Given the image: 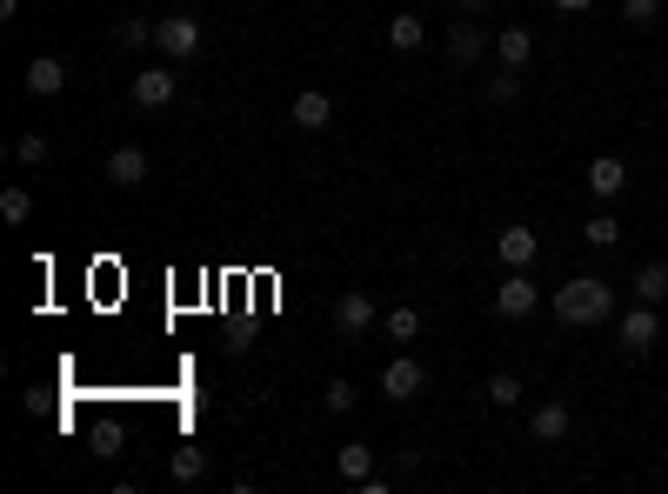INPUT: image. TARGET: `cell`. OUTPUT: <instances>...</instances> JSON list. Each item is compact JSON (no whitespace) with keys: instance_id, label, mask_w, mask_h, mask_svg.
Returning a JSON list of instances; mask_svg holds the SVG:
<instances>
[{"instance_id":"18","label":"cell","mask_w":668,"mask_h":494,"mask_svg":"<svg viewBox=\"0 0 668 494\" xmlns=\"http://www.w3.org/2000/svg\"><path fill=\"white\" fill-rule=\"evenodd\" d=\"M381 335H388V341H401V348H414V335H422V307H414V301L388 307V314H381Z\"/></svg>"},{"instance_id":"19","label":"cell","mask_w":668,"mask_h":494,"mask_svg":"<svg viewBox=\"0 0 668 494\" xmlns=\"http://www.w3.org/2000/svg\"><path fill=\"white\" fill-rule=\"evenodd\" d=\"M581 240L602 247V255H609V247H622V214H615V207H595L589 221H581Z\"/></svg>"},{"instance_id":"21","label":"cell","mask_w":668,"mask_h":494,"mask_svg":"<svg viewBox=\"0 0 668 494\" xmlns=\"http://www.w3.org/2000/svg\"><path fill=\"white\" fill-rule=\"evenodd\" d=\"M481 94H488L494 108H515V101H522V67H494Z\"/></svg>"},{"instance_id":"3","label":"cell","mask_w":668,"mask_h":494,"mask_svg":"<svg viewBox=\"0 0 668 494\" xmlns=\"http://www.w3.org/2000/svg\"><path fill=\"white\" fill-rule=\"evenodd\" d=\"M535 307H542L535 274H528V268H509V274H501V288H494V314H501V321H528Z\"/></svg>"},{"instance_id":"7","label":"cell","mask_w":668,"mask_h":494,"mask_svg":"<svg viewBox=\"0 0 668 494\" xmlns=\"http://www.w3.org/2000/svg\"><path fill=\"white\" fill-rule=\"evenodd\" d=\"M488 54H494V41H488V27H481L475 14H461V21L448 27V60H455V67H481Z\"/></svg>"},{"instance_id":"24","label":"cell","mask_w":668,"mask_h":494,"mask_svg":"<svg viewBox=\"0 0 668 494\" xmlns=\"http://www.w3.org/2000/svg\"><path fill=\"white\" fill-rule=\"evenodd\" d=\"M34 214V194L21 188V181H8V188H0V221H8V227H21Z\"/></svg>"},{"instance_id":"4","label":"cell","mask_w":668,"mask_h":494,"mask_svg":"<svg viewBox=\"0 0 668 494\" xmlns=\"http://www.w3.org/2000/svg\"><path fill=\"white\" fill-rule=\"evenodd\" d=\"M375 321L381 314H375V294L368 288H342V294H334V335H342V341H361Z\"/></svg>"},{"instance_id":"28","label":"cell","mask_w":668,"mask_h":494,"mask_svg":"<svg viewBox=\"0 0 668 494\" xmlns=\"http://www.w3.org/2000/svg\"><path fill=\"white\" fill-rule=\"evenodd\" d=\"M622 21L628 27H655L661 21V0H622Z\"/></svg>"},{"instance_id":"15","label":"cell","mask_w":668,"mask_h":494,"mask_svg":"<svg viewBox=\"0 0 668 494\" xmlns=\"http://www.w3.org/2000/svg\"><path fill=\"white\" fill-rule=\"evenodd\" d=\"M288 114H294V127H308V134H321V127H327V121H334V101H327V94H321V88H301V94H294V108H288Z\"/></svg>"},{"instance_id":"27","label":"cell","mask_w":668,"mask_h":494,"mask_svg":"<svg viewBox=\"0 0 668 494\" xmlns=\"http://www.w3.org/2000/svg\"><path fill=\"white\" fill-rule=\"evenodd\" d=\"M321 407H327V415H348V407H355V381H348V374H334V381L321 388Z\"/></svg>"},{"instance_id":"6","label":"cell","mask_w":668,"mask_h":494,"mask_svg":"<svg viewBox=\"0 0 668 494\" xmlns=\"http://www.w3.org/2000/svg\"><path fill=\"white\" fill-rule=\"evenodd\" d=\"M615 341H622L628 355H648V348L661 341V314H655L648 301H635V307H628V314L615 321Z\"/></svg>"},{"instance_id":"2","label":"cell","mask_w":668,"mask_h":494,"mask_svg":"<svg viewBox=\"0 0 668 494\" xmlns=\"http://www.w3.org/2000/svg\"><path fill=\"white\" fill-rule=\"evenodd\" d=\"M201 41H208V27H201V14H160V27H154V47L167 54V60H194L201 54Z\"/></svg>"},{"instance_id":"25","label":"cell","mask_w":668,"mask_h":494,"mask_svg":"<svg viewBox=\"0 0 668 494\" xmlns=\"http://www.w3.org/2000/svg\"><path fill=\"white\" fill-rule=\"evenodd\" d=\"M154 27H160V21L127 14V21H114V41H121V47H154Z\"/></svg>"},{"instance_id":"9","label":"cell","mask_w":668,"mask_h":494,"mask_svg":"<svg viewBox=\"0 0 668 494\" xmlns=\"http://www.w3.org/2000/svg\"><path fill=\"white\" fill-rule=\"evenodd\" d=\"M422 388H428V368L414 361L408 348H401V355H394V361L381 368V394H388V401H414V394H422Z\"/></svg>"},{"instance_id":"10","label":"cell","mask_w":668,"mask_h":494,"mask_svg":"<svg viewBox=\"0 0 668 494\" xmlns=\"http://www.w3.org/2000/svg\"><path fill=\"white\" fill-rule=\"evenodd\" d=\"M494 255H501V268H535V255H542V234L535 227H501L494 234Z\"/></svg>"},{"instance_id":"31","label":"cell","mask_w":668,"mask_h":494,"mask_svg":"<svg viewBox=\"0 0 668 494\" xmlns=\"http://www.w3.org/2000/svg\"><path fill=\"white\" fill-rule=\"evenodd\" d=\"M455 8H461V14H481V8H494V0H455Z\"/></svg>"},{"instance_id":"11","label":"cell","mask_w":668,"mask_h":494,"mask_svg":"<svg viewBox=\"0 0 668 494\" xmlns=\"http://www.w3.org/2000/svg\"><path fill=\"white\" fill-rule=\"evenodd\" d=\"M21 88H27L34 101H54V94L67 88V60H54V54H34V60H27V74H21Z\"/></svg>"},{"instance_id":"32","label":"cell","mask_w":668,"mask_h":494,"mask_svg":"<svg viewBox=\"0 0 668 494\" xmlns=\"http://www.w3.org/2000/svg\"><path fill=\"white\" fill-rule=\"evenodd\" d=\"M21 14V0H0V21H14Z\"/></svg>"},{"instance_id":"29","label":"cell","mask_w":668,"mask_h":494,"mask_svg":"<svg viewBox=\"0 0 668 494\" xmlns=\"http://www.w3.org/2000/svg\"><path fill=\"white\" fill-rule=\"evenodd\" d=\"M94 454L114 461V454H121V428H94Z\"/></svg>"},{"instance_id":"16","label":"cell","mask_w":668,"mask_h":494,"mask_svg":"<svg viewBox=\"0 0 668 494\" xmlns=\"http://www.w3.org/2000/svg\"><path fill=\"white\" fill-rule=\"evenodd\" d=\"M334 474L355 481V487H368V481H375V448H368V441H348L342 454H334Z\"/></svg>"},{"instance_id":"13","label":"cell","mask_w":668,"mask_h":494,"mask_svg":"<svg viewBox=\"0 0 668 494\" xmlns=\"http://www.w3.org/2000/svg\"><path fill=\"white\" fill-rule=\"evenodd\" d=\"M568 428H575V407L568 401H542L535 415H528V435L535 441H568Z\"/></svg>"},{"instance_id":"14","label":"cell","mask_w":668,"mask_h":494,"mask_svg":"<svg viewBox=\"0 0 668 494\" xmlns=\"http://www.w3.org/2000/svg\"><path fill=\"white\" fill-rule=\"evenodd\" d=\"M494 60H501V67H528V60H535V34H528L522 21L501 27V34H494Z\"/></svg>"},{"instance_id":"5","label":"cell","mask_w":668,"mask_h":494,"mask_svg":"<svg viewBox=\"0 0 668 494\" xmlns=\"http://www.w3.org/2000/svg\"><path fill=\"white\" fill-rule=\"evenodd\" d=\"M175 94H181V74H175V67H141V74L127 80V101H134V108H147V114H154V108H167Z\"/></svg>"},{"instance_id":"23","label":"cell","mask_w":668,"mask_h":494,"mask_svg":"<svg viewBox=\"0 0 668 494\" xmlns=\"http://www.w3.org/2000/svg\"><path fill=\"white\" fill-rule=\"evenodd\" d=\"M488 407H522V374H509V368H501V374H488Z\"/></svg>"},{"instance_id":"17","label":"cell","mask_w":668,"mask_h":494,"mask_svg":"<svg viewBox=\"0 0 668 494\" xmlns=\"http://www.w3.org/2000/svg\"><path fill=\"white\" fill-rule=\"evenodd\" d=\"M628 294L648 301V307H661V301H668V261H642L635 281H628Z\"/></svg>"},{"instance_id":"26","label":"cell","mask_w":668,"mask_h":494,"mask_svg":"<svg viewBox=\"0 0 668 494\" xmlns=\"http://www.w3.org/2000/svg\"><path fill=\"white\" fill-rule=\"evenodd\" d=\"M47 154H54L47 134H21V141H14V160H21V168H47Z\"/></svg>"},{"instance_id":"22","label":"cell","mask_w":668,"mask_h":494,"mask_svg":"<svg viewBox=\"0 0 668 494\" xmlns=\"http://www.w3.org/2000/svg\"><path fill=\"white\" fill-rule=\"evenodd\" d=\"M422 41H428V27L414 21V14H394V21H388V47H394V54H422Z\"/></svg>"},{"instance_id":"8","label":"cell","mask_w":668,"mask_h":494,"mask_svg":"<svg viewBox=\"0 0 668 494\" xmlns=\"http://www.w3.org/2000/svg\"><path fill=\"white\" fill-rule=\"evenodd\" d=\"M589 194H595L602 207H615V201L628 194V160H622V154H595V160H589Z\"/></svg>"},{"instance_id":"1","label":"cell","mask_w":668,"mask_h":494,"mask_svg":"<svg viewBox=\"0 0 668 494\" xmlns=\"http://www.w3.org/2000/svg\"><path fill=\"white\" fill-rule=\"evenodd\" d=\"M548 314H555L561 327H602V321H615V288H609L602 274H568V281L548 294Z\"/></svg>"},{"instance_id":"12","label":"cell","mask_w":668,"mask_h":494,"mask_svg":"<svg viewBox=\"0 0 668 494\" xmlns=\"http://www.w3.org/2000/svg\"><path fill=\"white\" fill-rule=\"evenodd\" d=\"M108 181H114L121 194L147 188V147H114V154H108Z\"/></svg>"},{"instance_id":"20","label":"cell","mask_w":668,"mask_h":494,"mask_svg":"<svg viewBox=\"0 0 668 494\" xmlns=\"http://www.w3.org/2000/svg\"><path fill=\"white\" fill-rule=\"evenodd\" d=\"M167 474H175L181 487H194V481L208 474V448H194V441H181L175 454H167Z\"/></svg>"},{"instance_id":"30","label":"cell","mask_w":668,"mask_h":494,"mask_svg":"<svg viewBox=\"0 0 668 494\" xmlns=\"http://www.w3.org/2000/svg\"><path fill=\"white\" fill-rule=\"evenodd\" d=\"M589 8H595V0H555V14H575V21L589 14Z\"/></svg>"}]
</instances>
